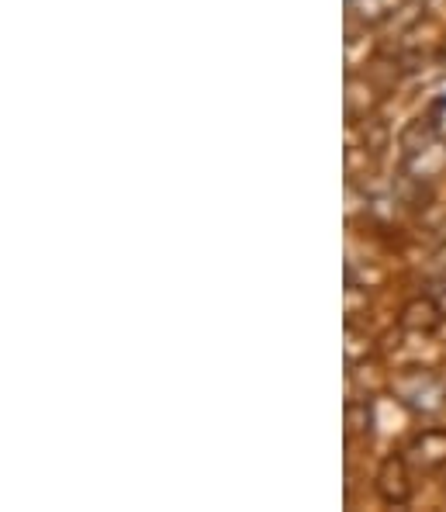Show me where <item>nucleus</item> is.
Returning a JSON list of instances; mask_svg holds the SVG:
<instances>
[{
	"mask_svg": "<svg viewBox=\"0 0 446 512\" xmlns=\"http://www.w3.org/2000/svg\"><path fill=\"white\" fill-rule=\"evenodd\" d=\"M395 395L419 416H433L446 405V381L433 371H408L395 381Z\"/></svg>",
	"mask_w": 446,
	"mask_h": 512,
	"instance_id": "obj_1",
	"label": "nucleus"
},
{
	"mask_svg": "<svg viewBox=\"0 0 446 512\" xmlns=\"http://www.w3.org/2000/svg\"><path fill=\"white\" fill-rule=\"evenodd\" d=\"M408 457H384V464L377 468V495L384 506H405L412 499V474H408Z\"/></svg>",
	"mask_w": 446,
	"mask_h": 512,
	"instance_id": "obj_2",
	"label": "nucleus"
},
{
	"mask_svg": "<svg viewBox=\"0 0 446 512\" xmlns=\"http://www.w3.org/2000/svg\"><path fill=\"white\" fill-rule=\"evenodd\" d=\"M405 457L412 468L419 471H436L446 464V429H422L419 436H412V443L405 447Z\"/></svg>",
	"mask_w": 446,
	"mask_h": 512,
	"instance_id": "obj_3",
	"label": "nucleus"
},
{
	"mask_svg": "<svg viewBox=\"0 0 446 512\" xmlns=\"http://www.w3.org/2000/svg\"><path fill=\"white\" fill-rule=\"evenodd\" d=\"M443 326V308L433 298H415L402 308V329L412 336H433Z\"/></svg>",
	"mask_w": 446,
	"mask_h": 512,
	"instance_id": "obj_4",
	"label": "nucleus"
},
{
	"mask_svg": "<svg viewBox=\"0 0 446 512\" xmlns=\"http://www.w3.org/2000/svg\"><path fill=\"white\" fill-rule=\"evenodd\" d=\"M405 167H408V173H412L415 180L440 177V170L446 167V146H440V139H433V142H426V146L412 149Z\"/></svg>",
	"mask_w": 446,
	"mask_h": 512,
	"instance_id": "obj_5",
	"label": "nucleus"
},
{
	"mask_svg": "<svg viewBox=\"0 0 446 512\" xmlns=\"http://www.w3.org/2000/svg\"><path fill=\"white\" fill-rule=\"evenodd\" d=\"M398 0H350V11L357 14L364 25H381L395 14Z\"/></svg>",
	"mask_w": 446,
	"mask_h": 512,
	"instance_id": "obj_6",
	"label": "nucleus"
}]
</instances>
